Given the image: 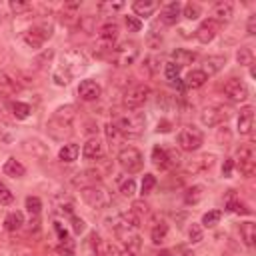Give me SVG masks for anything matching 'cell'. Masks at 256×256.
<instances>
[{
    "mask_svg": "<svg viewBox=\"0 0 256 256\" xmlns=\"http://www.w3.org/2000/svg\"><path fill=\"white\" fill-rule=\"evenodd\" d=\"M74 118H76V108L72 104H66V106H60L48 120L46 128H48V134L54 138V140H64V138H70L72 136V124H74Z\"/></svg>",
    "mask_w": 256,
    "mask_h": 256,
    "instance_id": "obj_1",
    "label": "cell"
},
{
    "mask_svg": "<svg viewBox=\"0 0 256 256\" xmlns=\"http://www.w3.org/2000/svg\"><path fill=\"white\" fill-rule=\"evenodd\" d=\"M112 124L116 126V130H118L122 136L134 138V136H140V134H142L144 124H146V116H144L142 112L128 110V112H124V114L116 116Z\"/></svg>",
    "mask_w": 256,
    "mask_h": 256,
    "instance_id": "obj_2",
    "label": "cell"
},
{
    "mask_svg": "<svg viewBox=\"0 0 256 256\" xmlns=\"http://www.w3.org/2000/svg\"><path fill=\"white\" fill-rule=\"evenodd\" d=\"M80 196L82 200L92 206V208H106L110 202H112V194L106 186L102 184H92V186H86V188H80Z\"/></svg>",
    "mask_w": 256,
    "mask_h": 256,
    "instance_id": "obj_3",
    "label": "cell"
},
{
    "mask_svg": "<svg viewBox=\"0 0 256 256\" xmlns=\"http://www.w3.org/2000/svg\"><path fill=\"white\" fill-rule=\"evenodd\" d=\"M118 164H120L126 172L134 174V172H140V170H142V166H144V156H142V152H140L138 148L126 146V148H122V150L118 152Z\"/></svg>",
    "mask_w": 256,
    "mask_h": 256,
    "instance_id": "obj_4",
    "label": "cell"
},
{
    "mask_svg": "<svg viewBox=\"0 0 256 256\" xmlns=\"http://www.w3.org/2000/svg\"><path fill=\"white\" fill-rule=\"evenodd\" d=\"M204 142V134L196 128V126H184L180 132H178V146L184 150V152H194L202 146Z\"/></svg>",
    "mask_w": 256,
    "mask_h": 256,
    "instance_id": "obj_5",
    "label": "cell"
},
{
    "mask_svg": "<svg viewBox=\"0 0 256 256\" xmlns=\"http://www.w3.org/2000/svg\"><path fill=\"white\" fill-rule=\"evenodd\" d=\"M112 58L118 66H130L136 62L138 58V44L132 42V40H126V42H120L114 50H112Z\"/></svg>",
    "mask_w": 256,
    "mask_h": 256,
    "instance_id": "obj_6",
    "label": "cell"
},
{
    "mask_svg": "<svg viewBox=\"0 0 256 256\" xmlns=\"http://www.w3.org/2000/svg\"><path fill=\"white\" fill-rule=\"evenodd\" d=\"M58 68H62L68 76H76L80 70L86 68V56L80 50H68V52L62 54Z\"/></svg>",
    "mask_w": 256,
    "mask_h": 256,
    "instance_id": "obj_7",
    "label": "cell"
},
{
    "mask_svg": "<svg viewBox=\"0 0 256 256\" xmlns=\"http://www.w3.org/2000/svg\"><path fill=\"white\" fill-rule=\"evenodd\" d=\"M148 98H150V86H146V84H136V86H132V88H128V90L124 92V106H126L128 110H134V108L142 106Z\"/></svg>",
    "mask_w": 256,
    "mask_h": 256,
    "instance_id": "obj_8",
    "label": "cell"
},
{
    "mask_svg": "<svg viewBox=\"0 0 256 256\" xmlns=\"http://www.w3.org/2000/svg\"><path fill=\"white\" fill-rule=\"evenodd\" d=\"M236 166L248 178L254 174V170H256V154H254V146L252 144L240 146V150H238V164Z\"/></svg>",
    "mask_w": 256,
    "mask_h": 256,
    "instance_id": "obj_9",
    "label": "cell"
},
{
    "mask_svg": "<svg viewBox=\"0 0 256 256\" xmlns=\"http://www.w3.org/2000/svg\"><path fill=\"white\" fill-rule=\"evenodd\" d=\"M50 36H52V28L50 26H34V28H30V30H26L22 34L24 42L30 48H40L46 42V38H50Z\"/></svg>",
    "mask_w": 256,
    "mask_h": 256,
    "instance_id": "obj_10",
    "label": "cell"
},
{
    "mask_svg": "<svg viewBox=\"0 0 256 256\" xmlns=\"http://www.w3.org/2000/svg\"><path fill=\"white\" fill-rule=\"evenodd\" d=\"M224 94L228 100L232 102H244L248 98V86L240 80V78H230L224 84Z\"/></svg>",
    "mask_w": 256,
    "mask_h": 256,
    "instance_id": "obj_11",
    "label": "cell"
},
{
    "mask_svg": "<svg viewBox=\"0 0 256 256\" xmlns=\"http://www.w3.org/2000/svg\"><path fill=\"white\" fill-rule=\"evenodd\" d=\"M226 118H228V112H226L224 108H218V106H208V108H204V110L200 112V122H202L204 126H208V128L218 126V124L224 122Z\"/></svg>",
    "mask_w": 256,
    "mask_h": 256,
    "instance_id": "obj_12",
    "label": "cell"
},
{
    "mask_svg": "<svg viewBox=\"0 0 256 256\" xmlns=\"http://www.w3.org/2000/svg\"><path fill=\"white\" fill-rule=\"evenodd\" d=\"M102 94V86L94 80H82L78 84V96L84 100V102H94L98 100Z\"/></svg>",
    "mask_w": 256,
    "mask_h": 256,
    "instance_id": "obj_13",
    "label": "cell"
},
{
    "mask_svg": "<svg viewBox=\"0 0 256 256\" xmlns=\"http://www.w3.org/2000/svg\"><path fill=\"white\" fill-rule=\"evenodd\" d=\"M218 28H220V24H218V22H214L212 18L204 20V22L198 26V30H196V38H198V42H202V44L212 42V40H214V36L218 34Z\"/></svg>",
    "mask_w": 256,
    "mask_h": 256,
    "instance_id": "obj_14",
    "label": "cell"
},
{
    "mask_svg": "<svg viewBox=\"0 0 256 256\" xmlns=\"http://www.w3.org/2000/svg\"><path fill=\"white\" fill-rule=\"evenodd\" d=\"M90 240L94 242V254H96V256H122V250H120L116 244L104 242V240H100L96 234H92Z\"/></svg>",
    "mask_w": 256,
    "mask_h": 256,
    "instance_id": "obj_15",
    "label": "cell"
},
{
    "mask_svg": "<svg viewBox=\"0 0 256 256\" xmlns=\"http://www.w3.org/2000/svg\"><path fill=\"white\" fill-rule=\"evenodd\" d=\"M232 16H234V6H232V2H218V4H214V8H212V20H214V22L226 24V22L232 20Z\"/></svg>",
    "mask_w": 256,
    "mask_h": 256,
    "instance_id": "obj_16",
    "label": "cell"
},
{
    "mask_svg": "<svg viewBox=\"0 0 256 256\" xmlns=\"http://www.w3.org/2000/svg\"><path fill=\"white\" fill-rule=\"evenodd\" d=\"M100 178L102 176H100L98 170H82L72 178V184L80 186V188H86V186H92V184H100Z\"/></svg>",
    "mask_w": 256,
    "mask_h": 256,
    "instance_id": "obj_17",
    "label": "cell"
},
{
    "mask_svg": "<svg viewBox=\"0 0 256 256\" xmlns=\"http://www.w3.org/2000/svg\"><path fill=\"white\" fill-rule=\"evenodd\" d=\"M98 36H100V42L106 46V48H112L114 40L118 38V24L116 22H106L100 26L98 30Z\"/></svg>",
    "mask_w": 256,
    "mask_h": 256,
    "instance_id": "obj_18",
    "label": "cell"
},
{
    "mask_svg": "<svg viewBox=\"0 0 256 256\" xmlns=\"http://www.w3.org/2000/svg\"><path fill=\"white\" fill-rule=\"evenodd\" d=\"M252 126H254V110H252V106H244L238 114V132L250 134Z\"/></svg>",
    "mask_w": 256,
    "mask_h": 256,
    "instance_id": "obj_19",
    "label": "cell"
},
{
    "mask_svg": "<svg viewBox=\"0 0 256 256\" xmlns=\"http://www.w3.org/2000/svg\"><path fill=\"white\" fill-rule=\"evenodd\" d=\"M180 10H182V6H180V2H170V4H166L164 8H162V12H160V20L164 22V24H176L178 22V18H180Z\"/></svg>",
    "mask_w": 256,
    "mask_h": 256,
    "instance_id": "obj_20",
    "label": "cell"
},
{
    "mask_svg": "<svg viewBox=\"0 0 256 256\" xmlns=\"http://www.w3.org/2000/svg\"><path fill=\"white\" fill-rule=\"evenodd\" d=\"M22 150L26 152V154H32V156H36V158H46L48 156V148H46V144H42L40 140H36V138H28V140H24L22 142Z\"/></svg>",
    "mask_w": 256,
    "mask_h": 256,
    "instance_id": "obj_21",
    "label": "cell"
},
{
    "mask_svg": "<svg viewBox=\"0 0 256 256\" xmlns=\"http://www.w3.org/2000/svg\"><path fill=\"white\" fill-rule=\"evenodd\" d=\"M104 154V148H102V142L98 138H90L84 146H82V156L88 158V160H96V158H102Z\"/></svg>",
    "mask_w": 256,
    "mask_h": 256,
    "instance_id": "obj_22",
    "label": "cell"
},
{
    "mask_svg": "<svg viewBox=\"0 0 256 256\" xmlns=\"http://www.w3.org/2000/svg\"><path fill=\"white\" fill-rule=\"evenodd\" d=\"M214 160H216V156L214 154H202L200 158H196V160H192L188 166H186V170L188 172H200V170H208V168H212L214 166Z\"/></svg>",
    "mask_w": 256,
    "mask_h": 256,
    "instance_id": "obj_23",
    "label": "cell"
},
{
    "mask_svg": "<svg viewBox=\"0 0 256 256\" xmlns=\"http://www.w3.org/2000/svg\"><path fill=\"white\" fill-rule=\"evenodd\" d=\"M224 64H226V56H220V54H216V56H208L206 60H204V74L206 76H210V74H216V72H220L222 68H224Z\"/></svg>",
    "mask_w": 256,
    "mask_h": 256,
    "instance_id": "obj_24",
    "label": "cell"
},
{
    "mask_svg": "<svg viewBox=\"0 0 256 256\" xmlns=\"http://www.w3.org/2000/svg\"><path fill=\"white\" fill-rule=\"evenodd\" d=\"M2 172H4L6 176H10V178H22V176L26 174V168H24V164H20L16 158H8V160L4 162V166H2Z\"/></svg>",
    "mask_w": 256,
    "mask_h": 256,
    "instance_id": "obj_25",
    "label": "cell"
},
{
    "mask_svg": "<svg viewBox=\"0 0 256 256\" xmlns=\"http://www.w3.org/2000/svg\"><path fill=\"white\" fill-rule=\"evenodd\" d=\"M158 8V2H154V0H136L134 4H132V10H134V14L136 16H152L154 14V10Z\"/></svg>",
    "mask_w": 256,
    "mask_h": 256,
    "instance_id": "obj_26",
    "label": "cell"
},
{
    "mask_svg": "<svg viewBox=\"0 0 256 256\" xmlns=\"http://www.w3.org/2000/svg\"><path fill=\"white\" fill-rule=\"evenodd\" d=\"M196 60V52H190V50H186V48H176L174 52H172V62L176 64V66H188V64H192Z\"/></svg>",
    "mask_w": 256,
    "mask_h": 256,
    "instance_id": "obj_27",
    "label": "cell"
},
{
    "mask_svg": "<svg viewBox=\"0 0 256 256\" xmlns=\"http://www.w3.org/2000/svg\"><path fill=\"white\" fill-rule=\"evenodd\" d=\"M18 90H20L18 80H14V78L8 76V74H0V96L6 98V94H14V92H18Z\"/></svg>",
    "mask_w": 256,
    "mask_h": 256,
    "instance_id": "obj_28",
    "label": "cell"
},
{
    "mask_svg": "<svg viewBox=\"0 0 256 256\" xmlns=\"http://www.w3.org/2000/svg\"><path fill=\"white\" fill-rule=\"evenodd\" d=\"M22 224H24V216H22V212H18V210L10 212V214L4 218V228H6L8 232H16V230H20Z\"/></svg>",
    "mask_w": 256,
    "mask_h": 256,
    "instance_id": "obj_29",
    "label": "cell"
},
{
    "mask_svg": "<svg viewBox=\"0 0 256 256\" xmlns=\"http://www.w3.org/2000/svg\"><path fill=\"white\" fill-rule=\"evenodd\" d=\"M240 238L246 246H254V240H256V226L254 222H242L240 224Z\"/></svg>",
    "mask_w": 256,
    "mask_h": 256,
    "instance_id": "obj_30",
    "label": "cell"
},
{
    "mask_svg": "<svg viewBox=\"0 0 256 256\" xmlns=\"http://www.w3.org/2000/svg\"><path fill=\"white\" fill-rule=\"evenodd\" d=\"M152 162H154V166H156V168H160V170L170 168L168 154H166V150H164V148H160V146H154V148H152Z\"/></svg>",
    "mask_w": 256,
    "mask_h": 256,
    "instance_id": "obj_31",
    "label": "cell"
},
{
    "mask_svg": "<svg viewBox=\"0 0 256 256\" xmlns=\"http://www.w3.org/2000/svg\"><path fill=\"white\" fill-rule=\"evenodd\" d=\"M206 80H208V76H206L202 70H192V72H188V76H186V86H188V88H200V86L206 84Z\"/></svg>",
    "mask_w": 256,
    "mask_h": 256,
    "instance_id": "obj_32",
    "label": "cell"
},
{
    "mask_svg": "<svg viewBox=\"0 0 256 256\" xmlns=\"http://www.w3.org/2000/svg\"><path fill=\"white\" fill-rule=\"evenodd\" d=\"M78 152H80V148H78L76 144H64V146L58 150V158H60L62 162H74V160L78 158Z\"/></svg>",
    "mask_w": 256,
    "mask_h": 256,
    "instance_id": "obj_33",
    "label": "cell"
},
{
    "mask_svg": "<svg viewBox=\"0 0 256 256\" xmlns=\"http://www.w3.org/2000/svg\"><path fill=\"white\" fill-rule=\"evenodd\" d=\"M204 196V186L196 184V186H190L186 192H184V202L186 204H198Z\"/></svg>",
    "mask_w": 256,
    "mask_h": 256,
    "instance_id": "obj_34",
    "label": "cell"
},
{
    "mask_svg": "<svg viewBox=\"0 0 256 256\" xmlns=\"http://www.w3.org/2000/svg\"><path fill=\"white\" fill-rule=\"evenodd\" d=\"M236 62H238L240 66H252V64H254V52H252V48H248V46L238 48V52H236Z\"/></svg>",
    "mask_w": 256,
    "mask_h": 256,
    "instance_id": "obj_35",
    "label": "cell"
},
{
    "mask_svg": "<svg viewBox=\"0 0 256 256\" xmlns=\"http://www.w3.org/2000/svg\"><path fill=\"white\" fill-rule=\"evenodd\" d=\"M10 108H12V116H14L16 120H24V118H28L30 112H32V108H30L28 104H24V102H12Z\"/></svg>",
    "mask_w": 256,
    "mask_h": 256,
    "instance_id": "obj_36",
    "label": "cell"
},
{
    "mask_svg": "<svg viewBox=\"0 0 256 256\" xmlns=\"http://www.w3.org/2000/svg\"><path fill=\"white\" fill-rule=\"evenodd\" d=\"M166 234H168V224H164V222H158V224L152 228V232H150L154 244H162V242L166 240Z\"/></svg>",
    "mask_w": 256,
    "mask_h": 256,
    "instance_id": "obj_37",
    "label": "cell"
},
{
    "mask_svg": "<svg viewBox=\"0 0 256 256\" xmlns=\"http://www.w3.org/2000/svg\"><path fill=\"white\" fill-rule=\"evenodd\" d=\"M220 218H222V212H220V210H210V212H206V214L202 216V226L214 228V226L220 222Z\"/></svg>",
    "mask_w": 256,
    "mask_h": 256,
    "instance_id": "obj_38",
    "label": "cell"
},
{
    "mask_svg": "<svg viewBox=\"0 0 256 256\" xmlns=\"http://www.w3.org/2000/svg\"><path fill=\"white\" fill-rule=\"evenodd\" d=\"M182 12H184V16H186L188 20H196V18L200 16L202 8H200V4H196V2H188V4H184Z\"/></svg>",
    "mask_w": 256,
    "mask_h": 256,
    "instance_id": "obj_39",
    "label": "cell"
},
{
    "mask_svg": "<svg viewBox=\"0 0 256 256\" xmlns=\"http://www.w3.org/2000/svg\"><path fill=\"white\" fill-rule=\"evenodd\" d=\"M26 210L32 214V216H38L40 210H42V200L38 196H28L26 198Z\"/></svg>",
    "mask_w": 256,
    "mask_h": 256,
    "instance_id": "obj_40",
    "label": "cell"
},
{
    "mask_svg": "<svg viewBox=\"0 0 256 256\" xmlns=\"http://www.w3.org/2000/svg\"><path fill=\"white\" fill-rule=\"evenodd\" d=\"M60 20H62V24H66V26H76V24H80V16H76V12H70V10H62V14H60Z\"/></svg>",
    "mask_w": 256,
    "mask_h": 256,
    "instance_id": "obj_41",
    "label": "cell"
},
{
    "mask_svg": "<svg viewBox=\"0 0 256 256\" xmlns=\"http://www.w3.org/2000/svg\"><path fill=\"white\" fill-rule=\"evenodd\" d=\"M104 130H106V138H108V142H112V144H118V142H120L122 134L116 130V126H114L112 122H108V124L104 126Z\"/></svg>",
    "mask_w": 256,
    "mask_h": 256,
    "instance_id": "obj_42",
    "label": "cell"
},
{
    "mask_svg": "<svg viewBox=\"0 0 256 256\" xmlns=\"http://www.w3.org/2000/svg\"><path fill=\"white\" fill-rule=\"evenodd\" d=\"M164 74H166V78H168L170 82H174V80H178L180 66H176L174 62H166V64H164Z\"/></svg>",
    "mask_w": 256,
    "mask_h": 256,
    "instance_id": "obj_43",
    "label": "cell"
},
{
    "mask_svg": "<svg viewBox=\"0 0 256 256\" xmlns=\"http://www.w3.org/2000/svg\"><path fill=\"white\" fill-rule=\"evenodd\" d=\"M154 186H156V178H154V174H144V176H142V184H140L142 194L152 192V188H154Z\"/></svg>",
    "mask_w": 256,
    "mask_h": 256,
    "instance_id": "obj_44",
    "label": "cell"
},
{
    "mask_svg": "<svg viewBox=\"0 0 256 256\" xmlns=\"http://www.w3.org/2000/svg\"><path fill=\"white\" fill-rule=\"evenodd\" d=\"M202 236H204L202 226L192 222V226L188 228V238H190V242H192V244H196V242H200V240H202Z\"/></svg>",
    "mask_w": 256,
    "mask_h": 256,
    "instance_id": "obj_45",
    "label": "cell"
},
{
    "mask_svg": "<svg viewBox=\"0 0 256 256\" xmlns=\"http://www.w3.org/2000/svg\"><path fill=\"white\" fill-rule=\"evenodd\" d=\"M12 200H14V194H12V190L4 184V182H0V204H12Z\"/></svg>",
    "mask_w": 256,
    "mask_h": 256,
    "instance_id": "obj_46",
    "label": "cell"
},
{
    "mask_svg": "<svg viewBox=\"0 0 256 256\" xmlns=\"http://www.w3.org/2000/svg\"><path fill=\"white\" fill-rule=\"evenodd\" d=\"M160 58L158 56H148L146 60H144V66H146V70L150 72V74H156L158 70H160Z\"/></svg>",
    "mask_w": 256,
    "mask_h": 256,
    "instance_id": "obj_47",
    "label": "cell"
},
{
    "mask_svg": "<svg viewBox=\"0 0 256 256\" xmlns=\"http://www.w3.org/2000/svg\"><path fill=\"white\" fill-rule=\"evenodd\" d=\"M120 192H122V196H134V192H136V182L132 180V178H128V180H124L122 184H120Z\"/></svg>",
    "mask_w": 256,
    "mask_h": 256,
    "instance_id": "obj_48",
    "label": "cell"
},
{
    "mask_svg": "<svg viewBox=\"0 0 256 256\" xmlns=\"http://www.w3.org/2000/svg\"><path fill=\"white\" fill-rule=\"evenodd\" d=\"M10 10L14 12V14H22V12H26V10H30V4L28 2H20V0H10Z\"/></svg>",
    "mask_w": 256,
    "mask_h": 256,
    "instance_id": "obj_49",
    "label": "cell"
},
{
    "mask_svg": "<svg viewBox=\"0 0 256 256\" xmlns=\"http://www.w3.org/2000/svg\"><path fill=\"white\" fill-rule=\"evenodd\" d=\"M12 116V108H10V102L4 98V96H0V118L2 120H8Z\"/></svg>",
    "mask_w": 256,
    "mask_h": 256,
    "instance_id": "obj_50",
    "label": "cell"
},
{
    "mask_svg": "<svg viewBox=\"0 0 256 256\" xmlns=\"http://www.w3.org/2000/svg\"><path fill=\"white\" fill-rule=\"evenodd\" d=\"M134 216H142V214H148V204L146 202H142V200H136L134 204H132V210H130Z\"/></svg>",
    "mask_w": 256,
    "mask_h": 256,
    "instance_id": "obj_51",
    "label": "cell"
},
{
    "mask_svg": "<svg viewBox=\"0 0 256 256\" xmlns=\"http://www.w3.org/2000/svg\"><path fill=\"white\" fill-rule=\"evenodd\" d=\"M52 78H54V82H56V84L64 86V84H68V82H70V78H72V76H68V74L62 70V68H58V70L52 74Z\"/></svg>",
    "mask_w": 256,
    "mask_h": 256,
    "instance_id": "obj_52",
    "label": "cell"
},
{
    "mask_svg": "<svg viewBox=\"0 0 256 256\" xmlns=\"http://www.w3.org/2000/svg\"><path fill=\"white\" fill-rule=\"evenodd\" d=\"M126 26H128L130 32H138L142 28V22L136 16H126Z\"/></svg>",
    "mask_w": 256,
    "mask_h": 256,
    "instance_id": "obj_53",
    "label": "cell"
},
{
    "mask_svg": "<svg viewBox=\"0 0 256 256\" xmlns=\"http://www.w3.org/2000/svg\"><path fill=\"white\" fill-rule=\"evenodd\" d=\"M70 220H72V230L76 232V234H80V232H84V228H86V224H84V220L82 218H78V216H70Z\"/></svg>",
    "mask_w": 256,
    "mask_h": 256,
    "instance_id": "obj_54",
    "label": "cell"
},
{
    "mask_svg": "<svg viewBox=\"0 0 256 256\" xmlns=\"http://www.w3.org/2000/svg\"><path fill=\"white\" fill-rule=\"evenodd\" d=\"M166 154H168V162H170V166H178V164L182 162V158H180V154H178L176 150H166Z\"/></svg>",
    "mask_w": 256,
    "mask_h": 256,
    "instance_id": "obj_55",
    "label": "cell"
},
{
    "mask_svg": "<svg viewBox=\"0 0 256 256\" xmlns=\"http://www.w3.org/2000/svg\"><path fill=\"white\" fill-rule=\"evenodd\" d=\"M232 168H234V160H232V158H226V160H224V166H222L224 178H230V176H232Z\"/></svg>",
    "mask_w": 256,
    "mask_h": 256,
    "instance_id": "obj_56",
    "label": "cell"
},
{
    "mask_svg": "<svg viewBox=\"0 0 256 256\" xmlns=\"http://www.w3.org/2000/svg\"><path fill=\"white\" fill-rule=\"evenodd\" d=\"M246 32H248L250 36H254V34H256V14H250V16H248V24H246Z\"/></svg>",
    "mask_w": 256,
    "mask_h": 256,
    "instance_id": "obj_57",
    "label": "cell"
},
{
    "mask_svg": "<svg viewBox=\"0 0 256 256\" xmlns=\"http://www.w3.org/2000/svg\"><path fill=\"white\" fill-rule=\"evenodd\" d=\"M54 228H56V232H58V236H60L62 244H64V242H70V236H68V232L62 228V224H60V222H54Z\"/></svg>",
    "mask_w": 256,
    "mask_h": 256,
    "instance_id": "obj_58",
    "label": "cell"
},
{
    "mask_svg": "<svg viewBox=\"0 0 256 256\" xmlns=\"http://www.w3.org/2000/svg\"><path fill=\"white\" fill-rule=\"evenodd\" d=\"M148 44H150L152 48L160 46V44H162V36H160V34H154V32H150V36H148Z\"/></svg>",
    "mask_w": 256,
    "mask_h": 256,
    "instance_id": "obj_59",
    "label": "cell"
},
{
    "mask_svg": "<svg viewBox=\"0 0 256 256\" xmlns=\"http://www.w3.org/2000/svg\"><path fill=\"white\" fill-rule=\"evenodd\" d=\"M216 138H218V142H220V144H222L224 140L228 142V140H230V132H228V128H226V126H224V128H220V130H218V134H216Z\"/></svg>",
    "mask_w": 256,
    "mask_h": 256,
    "instance_id": "obj_60",
    "label": "cell"
},
{
    "mask_svg": "<svg viewBox=\"0 0 256 256\" xmlns=\"http://www.w3.org/2000/svg\"><path fill=\"white\" fill-rule=\"evenodd\" d=\"M170 128H172V122L170 120H160L158 126H156L158 132H170Z\"/></svg>",
    "mask_w": 256,
    "mask_h": 256,
    "instance_id": "obj_61",
    "label": "cell"
},
{
    "mask_svg": "<svg viewBox=\"0 0 256 256\" xmlns=\"http://www.w3.org/2000/svg\"><path fill=\"white\" fill-rule=\"evenodd\" d=\"M52 56H54V50H46L42 56H38V58H36V64H38V66H42V62H44V60H50Z\"/></svg>",
    "mask_w": 256,
    "mask_h": 256,
    "instance_id": "obj_62",
    "label": "cell"
},
{
    "mask_svg": "<svg viewBox=\"0 0 256 256\" xmlns=\"http://www.w3.org/2000/svg\"><path fill=\"white\" fill-rule=\"evenodd\" d=\"M156 256H172V252H170V250H160Z\"/></svg>",
    "mask_w": 256,
    "mask_h": 256,
    "instance_id": "obj_63",
    "label": "cell"
}]
</instances>
